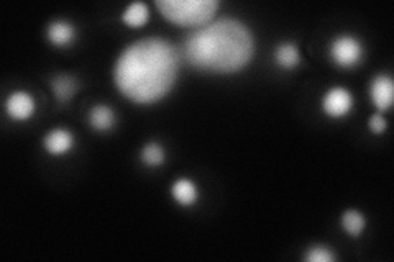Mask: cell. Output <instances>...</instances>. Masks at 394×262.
<instances>
[{
	"label": "cell",
	"instance_id": "obj_4",
	"mask_svg": "<svg viewBox=\"0 0 394 262\" xmlns=\"http://www.w3.org/2000/svg\"><path fill=\"white\" fill-rule=\"evenodd\" d=\"M365 50L354 35H340L330 45V57L340 67H355L363 59Z\"/></svg>",
	"mask_w": 394,
	"mask_h": 262
},
{
	"label": "cell",
	"instance_id": "obj_5",
	"mask_svg": "<svg viewBox=\"0 0 394 262\" xmlns=\"http://www.w3.org/2000/svg\"><path fill=\"white\" fill-rule=\"evenodd\" d=\"M322 108L330 118L345 117L354 108V96L345 87H332L324 96Z\"/></svg>",
	"mask_w": 394,
	"mask_h": 262
},
{
	"label": "cell",
	"instance_id": "obj_7",
	"mask_svg": "<svg viewBox=\"0 0 394 262\" xmlns=\"http://www.w3.org/2000/svg\"><path fill=\"white\" fill-rule=\"evenodd\" d=\"M370 96L373 103L380 110H390L394 98L393 79L386 74H380L373 79L370 87Z\"/></svg>",
	"mask_w": 394,
	"mask_h": 262
},
{
	"label": "cell",
	"instance_id": "obj_9",
	"mask_svg": "<svg viewBox=\"0 0 394 262\" xmlns=\"http://www.w3.org/2000/svg\"><path fill=\"white\" fill-rule=\"evenodd\" d=\"M79 87H81V84H79L77 79L70 74H60L51 81L53 96H55L56 101L61 103L70 102L71 98L77 93Z\"/></svg>",
	"mask_w": 394,
	"mask_h": 262
},
{
	"label": "cell",
	"instance_id": "obj_3",
	"mask_svg": "<svg viewBox=\"0 0 394 262\" xmlns=\"http://www.w3.org/2000/svg\"><path fill=\"white\" fill-rule=\"evenodd\" d=\"M161 15L182 26L207 25L217 12V0H160L156 4Z\"/></svg>",
	"mask_w": 394,
	"mask_h": 262
},
{
	"label": "cell",
	"instance_id": "obj_13",
	"mask_svg": "<svg viewBox=\"0 0 394 262\" xmlns=\"http://www.w3.org/2000/svg\"><path fill=\"white\" fill-rule=\"evenodd\" d=\"M275 61L281 69H294L301 64V52L294 43H281L275 51Z\"/></svg>",
	"mask_w": 394,
	"mask_h": 262
},
{
	"label": "cell",
	"instance_id": "obj_16",
	"mask_svg": "<svg viewBox=\"0 0 394 262\" xmlns=\"http://www.w3.org/2000/svg\"><path fill=\"white\" fill-rule=\"evenodd\" d=\"M165 157H166L165 149H163V146L160 143H148L143 146V149H141V161L150 167L161 166L163 162H165Z\"/></svg>",
	"mask_w": 394,
	"mask_h": 262
},
{
	"label": "cell",
	"instance_id": "obj_12",
	"mask_svg": "<svg viewBox=\"0 0 394 262\" xmlns=\"http://www.w3.org/2000/svg\"><path fill=\"white\" fill-rule=\"evenodd\" d=\"M171 195L184 207L194 205L199 198V188L191 179H177L171 187Z\"/></svg>",
	"mask_w": 394,
	"mask_h": 262
},
{
	"label": "cell",
	"instance_id": "obj_17",
	"mask_svg": "<svg viewBox=\"0 0 394 262\" xmlns=\"http://www.w3.org/2000/svg\"><path fill=\"white\" fill-rule=\"evenodd\" d=\"M304 259L309 262H332V261H335V254L332 249L327 248V246L317 244V246H312V248L307 249Z\"/></svg>",
	"mask_w": 394,
	"mask_h": 262
},
{
	"label": "cell",
	"instance_id": "obj_1",
	"mask_svg": "<svg viewBox=\"0 0 394 262\" xmlns=\"http://www.w3.org/2000/svg\"><path fill=\"white\" fill-rule=\"evenodd\" d=\"M180 56L163 38H143L130 45L115 62L114 79L119 91L136 103L160 101L175 86Z\"/></svg>",
	"mask_w": 394,
	"mask_h": 262
},
{
	"label": "cell",
	"instance_id": "obj_6",
	"mask_svg": "<svg viewBox=\"0 0 394 262\" xmlns=\"http://www.w3.org/2000/svg\"><path fill=\"white\" fill-rule=\"evenodd\" d=\"M5 108H7L10 118L17 120V122H25L35 113V101L28 92L17 91L10 93Z\"/></svg>",
	"mask_w": 394,
	"mask_h": 262
},
{
	"label": "cell",
	"instance_id": "obj_11",
	"mask_svg": "<svg viewBox=\"0 0 394 262\" xmlns=\"http://www.w3.org/2000/svg\"><path fill=\"white\" fill-rule=\"evenodd\" d=\"M115 122H117V118H115L114 110L109 105L99 103L89 110V123L94 130L109 131L115 127Z\"/></svg>",
	"mask_w": 394,
	"mask_h": 262
},
{
	"label": "cell",
	"instance_id": "obj_18",
	"mask_svg": "<svg viewBox=\"0 0 394 262\" xmlns=\"http://www.w3.org/2000/svg\"><path fill=\"white\" fill-rule=\"evenodd\" d=\"M368 125H370V130L373 131V133H376V135H381L386 131V120L383 118L380 113L373 115V117L370 118V123Z\"/></svg>",
	"mask_w": 394,
	"mask_h": 262
},
{
	"label": "cell",
	"instance_id": "obj_8",
	"mask_svg": "<svg viewBox=\"0 0 394 262\" xmlns=\"http://www.w3.org/2000/svg\"><path fill=\"white\" fill-rule=\"evenodd\" d=\"M43 144L51 156H62L70 153L75 146V135L66 128H55L45 136Z\"/></svg>",
	"mask_w": 394,
	"mask_h": 262
},
{
	"label": "cell",
	"instance_id": "obj_15",
	"mask_svg": "<svg viewBox=\"0 0 394 262\" xmlns=\"http://www.w3.org/2000/svg\"><path fill=\"white\" fill-rule=\"evenodd\" d=\"M341 227L350 236H360L363 233V229L366 227V220L363 215H361L359 210H346V212L341 215Z\"/></svg>",
	"mask_w": 394,
	"mask_h": 262
},
{
	"label": "cell",
	"instance_id": "obj_14",
	"mask_svg": "<svg viewBox=\"0 0 394 262\" xmlns=\"http://www.w3.org/2000/svg\"><path fill=\"white\" fill-rule=\"evenodd\" d=\"M148 18H150L148 5L143 2H135L128 5V7L125 8V12L122 13L124 23L128 26H133V28H138V26L145 25L148 22Z\"/></svg>",
	"mask_w": 394,
	"mask_h": 262
},
{
	"label": "cell",
	"instance_id": "obj_10",
	"mask_svg": "<svg viewBox=\"0 0 394 262\" xmlns=\"http://www.w3.org/2000/svg\"><path fill=\"white\" fill-rule=\"evenodd\" d=\"M46 36H48L51 45L62 48V46H70L75 41L76 28L75 25L66 22V20H56V22L50 23Z\"/></svg>",
	"mask_w": 394,
	"mask_h": 262
},
{
	"label": "cell",
	"instance_id": "obj_2",
	"mask_svg": "<svg viewBox=\"0 0 394 262\" xmlns=\"http://www.w3.org/2000/svg\"><path fill=\"white\" fill-rule=\"evenodd\" d=\"M255 52V40L246 26L234 18L204 25L184 41L187 62L201 71L236 72L248 64Z\"/></svg>",
	"mask_w": 394,
	"mask_h": 262
}]
</instances>
